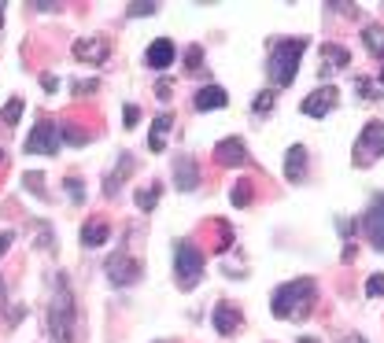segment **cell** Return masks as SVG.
I'll list each match as a JSON object with an SVG mask.
<instances>
[{"instance_id":"1","label":"cell","mask_w":384,"mask_h":343,"mask_svg":"<svg viewBox=\"0 0 384 343\" xmlns=\"http://www.w3.org/2000/svg\"><path fill=\"white\" fill-rule=\"evenodd\" d=\"M45 321H48L52 343H74V333H78V302H74L67 273H52V295H48Z\"/></svg>"},{"instance_id":"2","label":"cell","mask_w":384,"mask_h":343,"mask_svg":"<svg viewBox=\"0 0 384 343\" xmlns=\"http://www.w3.org/2000/svg\"><path fill=\"white\" fill-rule=\"evenodd\" d=\"M314 302H318V284L311 281V277H296V281L274 288L270 310L281 321H307L311 310H314Z\"/></svg>"},{"instance_id":"3","label":"cell","mask_w":384,"mask_h":343,"mask_svg":"<svg viewBox=\"0 0 384 343\" xmlns=\"http://www.w3.org/2000/svg\"><path fill=\"white\" fill-rule=\"evenodd\" d=\"M311 48L307 37H277L270 45V56H266V78L274 82V89H288L300 74V59L303 52Z\"/></svg>"},{"instance_id":"4","label":"cell","mask_w":384,"mask_h":343,"mask_svg":"<svg viewBox=\"0 0 384 343\" xmlns=\"http://www.w3.org/2000/svg\"><path fill=\"white\" fill-rule=\"evenodd\" d=\"M203 266H207V258L196 247V240H174V284L182 292H192L200 284Z\"/></svg>"},{"instance_id":"5","label":"cell","mask_w":384,"mask_h":343,"mask_svg":"<svg viewBox=\"0 0 384 343\" xmlns=\"http://www.w3.org/2000/svg\"><path fill=\"white\" fill-rule=\"evenodd\" d=\"M384 155V122H366L355 140V166H374Z\"/></svg>"},{"instance_id":"6","label":"cell","mask_w":384,"mask_h":343,"mask_svg":"<svg viewBox=\"0 0 384 343\" xmlns=\"http://www.w3.org/2000/svg\"><path fill=\"white\" fill-rule=\"evenodd\" d=\"M108 281L115 284V288H130V284H137L140 281V273H145V266H140V258H133L130 251H115L111 258H108Z\"/></svg>"},{"instance_id":"7","label":"cell","mask_w":384,"mask_h":343,"mask_svg":"<svg viewBox=\"0 0 384 343\" xmlns=\"http://www.w3.org/2000/svg\"><path fill=\"white\" fill-rule=\"evenodd\" d=\"M63 144V133H59V122H37L34 133L27 137V155H56Z\"/></svg>"},{"instance_id":"8","label":"cell","mask_w":384,"mask_h":343,"mask_svg":"<svg viewBox=\"0 0 384 343\" xmlns=\"http://www.w3.org/2000/svg\"><path fill=\"white\" fill-rule=\"evenodd\" d=\"M71 52H74V59H78V63L104 67L108 56H111V45H108V37H78V41L71 45Z\"/></svg>"},{"instance_id":"9","label":"cell","mask_w":384,"mask_h":343,"mask_svg":"<svg viewBox=\"0 0 384 343\" xmlns=\"http://www.w3.org/2000/svg\"><path fill=\"white\" fill-rule=\"evenodd\" d=\"M362 233H366V240L374 244V251H384V192H377L374 203L366 207V214H362Z\"/></svg>"},{"instance_id":"10","label":"cell","mask_w":384,"mask_h":343,"mask_svg":"<svg viewBox=\"0 0 384 343\" xmlns=\"http://www.w3.org/2000/svg\"><path fill=\"white\" fill-rule=\"evenodd\" d=\"M337 100H340V92L332 89V85H329V89L322 85V89H314L311 96H307V100L300 103V111H303L307 118H325L332 108H337Z\"/></svg>"},{"instance_id":"11","label":"cell","mask_w":384,"mask_h":343,"mask_svg":"<svg viewBox=\"0 0 384 343\" xmlns=\"http://www.w3.org/2000/svg\"><path fill=\"white\" fill-rule=\"evenodd\" d=\"M174 189L177 192H196L200 189V166L192 155H174Z\"/></svg>"},{"instance_id":"12","label":"cell","mask_w":384,"mask_h":343,"mask_svg":"<svg viewBox=\"0 0 384 343\" xmlns=\"http://www.w3.org/2000/svg\"><path fill=\"white\" fill-rule=\"evenodd\" d=\"M174 59H177V48H174V41L170 37H156V41L148 45V52H145V63L152 71H166V67H174Z\"/></svg>"},{"instance_id":"13","label":"cell","mask_w":384,"mask_h":343,"mask_svg":"<svg viewBox=\"0 0 384 343\" xmlns=\"http://www.w3.org/2000/svg\"><path fill=\"white\" fill-rule=\"evenodd\" d=\"M214 159H219L222 166H244L248 163V148L240 137H222L219 144H214Z\"/></svg>"},{"instance_id":"14","label":"cell","mask_w":384,"mask_h":343,"mask_svg":"<svg viewBox=\"0 0 384 343\" xmlns=\"http://www.w3.org/2000/svg\"><path fill=\"white\" fill-rule=\"evenodd\" d=\"M211 321H214V328H219L222 336H233L244 318H240V310L233 307V302H214V310H211Z\"/></svg>"},{"instance_id":"15","label":"cell","mask_w":384,"mask_h":343,"mask_svg":"<svg viewBox=\"0 0 384 343\" xmlns=\"http://www.w3.org/2000/svg\"><path fill=\"white\" fill-rule=\"evenodd\" d=\"M229 103V92L222 85H203L196 96H192V108L196 111H222Z\"/></svg>"},{"instance_id":"16","label":"cell","mask_w":384,"mask_h":343,"mask_svg":"<svg viewBox=\"0 0 384 343\" xmlns=\"http://www.w3.org/2000/svg\"><path fill=\"white\" fill-rule=\"evenodd\" d=\"M133 155L130 152H122L119 155V163H115V170H111V174L104 177V196H108V200H115V196H119V181H126V177H130L133 174Z\"/></svg>"},{"instance_id":"17","label":"cell","mask_w":384,"mask_h":343,"mask_svg":"<svg viewBox=\"0 0 384 343\" xmlns=\"http://www.w3.org/2000/svg\"><path fill=\"white\" fill-rule=\"evenodd\" d=\"M285 177L292 184L307 181V148H303V144H292V148L285 152Z\"/></svg>"},{"instance_id":"18","label":"cell","mask_w":384,"mask_h":343,"mask_svg":"<svg viewBox=\"0 0 384 343\" xmlns=\"http://www.w3.org/2000/svg\"><path fill=\"white\" fill-rule=\"evenodd\" d=\"M170 126H174V115L170 111H163L159 118H152V129H148V148L152 152H163L166 148V133H170Z\"/></svg>"},{"instance_id":"19","label":"cell","mask_w":384,"mask_h":343,"mask_svg":"<svg viewBox=\"0 0 384 343\" xmlns=\"http://www.w3.org/2000/svg\"><path fill=\"white\" fill-rule=\"evenodd\" d=\"M108 240H111L108 221H85L82 226V247H89V251H93V247H104Z\"/></svg>"},{"instance_id":"20","label":"cell","mask_w":384,"mask_h":343,"mask_svg":"<svg viewBox=\"0 0 384 343\" xmlns=\"http://www.w3.org/2000/svg\"><path fill=\"white\" fill-rule=\"evenodd\" d=\"M159 196H163V184L152 181V184H145V189H137V192H133V203H137L140 214H152V210L159 207Z\"/></svg>"},{"instance_id":"21","label":"cell","mask_w":384,"mask_h":343,"mask_svg":"<svg viewBox=\"0 0 384 343\" xmlns=\"http://www.w3.org/2000/svg\"><path fill=\"white\" fill-rule=\"evenodd\" d=\"M322 59H325L322 74L340 71V67H351V52H348V48H340V45H322Z\"/></svg>"},{"instance_id":"22","label":"cell","mask_w":384,"mask_h":343,"mask_svg":"<svg viewBox=\"0 0 384 343\" xmlns=\"http://www.w3.org/2000/svg\"><path fill=\"white\" fill-rule=\"evenodd\" d=\"M362 45H366V52H369L374 59H384V26L369 22L366 30H362Z\"/></svg>"},{"instance_id":"23","label":"cell","mask_w":384,"mask_h":343,"mask_svg":"<svg viewBox=\"0 0 384 343\" xmlns=\"http://www.w3.org/2000/svg\"><path fill=\"white\" fill-rule=\"evenodd\" d=\"M274 108H277V89H263L259 96H255V103H251L255 115H270Z\"/></svg>"},{"instance_id":"24","label":"cell","mask_w":384,"mask_h":343,"mask_svg":"<svg viewBox=\"0 0 384 343\" xmlns=\"http://www.w3.org/2000/svg\"><path fill=\"white\" fill-rule=\"evenodd\" d=\"M251 181H237L233 184V192H229V203H233V207H248L251 203Z\"/></svg>"},{"instance_id":"25","label":"cell","mask_w":384,"mask_h":343,"mask_svg":"<svg viewBox=\"0 0 384 343\" xmlns=\"http://www.w3.org/2000/svg\"><path fill=\"white\" fill-rule=\"evenodd\" d=\"M19 118H22V96H11L8 108L0 111V122H4V126H19Z\"/></svg>"},{"instance_id":"26","label":"cell","mask_w":384,"mask_h":343,"mask_svg":"<svg viewBox=\"0 0 384 343\" xmlns=\"http://www.w3.org/2000/svg\"><path fill=\"white\" fill-rule=\"evenodd\" d=\"M159 11V4H152V0H133L130 8H126V15L130 19H145V15H156Z\"/></svg>"},{"instance_id":"27","label":"cell","mask_w":384,"mask_h":343,"mask_svg":"<svg viewBox=\"0 0 384 343\" xmlns=\"http://www.w3.org/2000/svg\"><path fill=\"white\" fill-rule=\"evenodd\" d=\"M182 63H185V71H189V74H196V71L203 67V48H200V45H189Z\"/></svg>"},{"instance_id":"28","label":"cell","mask_w":384,"mask_h":343,"mask_svg":"<svg viewBox=\"0 0 384 343\" xmlns=\"http://www.w3.org/2000/svg\"><path fill=\"white\" fill-rule=\"evenodd\" d=\"M355 92H358L362 100H369V103L381 100V89H377L374 82H369V78H355Z\"/></svg>"},{"instance_id":"29","label":"cell","mask_w":384,"mask_h":343,"mask_svg":"<svg viewBox=\"0 0 384 343\" xmlns=\"http://www.w3.org/2000/svg\"><path fill=\"white\" fill-rule=\"evenodd\" d=\"M37 247H41V251H52L56 247V236H52V229H48L45 221L37 226Z\"/></svg>"},{"instance_id":"30","label":"cell","mask_w":384,"mask_h":343,"mask_svg":"<svg viewBox=\"0 0 384 343\" xmlns=\"http://www.w3.org/2000/svg\"><path fill=\"white\" fill-rule=\"evenodd\" d=\"M366 295H369V299H381V295H384V273H374V277L366 281Z\"/></svg>"},{"instance_id":"31","label":"cell","mask_w":384,"mask_h":343,"mask_svg":"<svg viewBox=\"0 0 384 343\" xmlns=\"http://www.w3.org/2000/svg\"><path fill=\"white\" fill-rule=\"evenodd\" d=\"M63 184H67V192H71V200H74V203H82V200H85V189H82V181H78V177H67Z\"/></svg>"},{"instance_id":"32","label":"cell","mask_w":384,"mask_h":343,"mask_svg":"<svg viewBox=\"0 0 384 343\" xmlns=\"http://www.w3.org/2000/svg\"><path fill=\"white\" fill-rule=\"evenodd\" d=\"M122 122H126V129L140 122V108H137V103H126V108H122Z\"/></svg>"},{"instance_id":"33","label":"cell","mask_w":384,"mask_h":343,"mask_svg":"<svg viewBox=\"0 0 384 343\" xmlns=\"http://www.w3.org/2000/svg\"><path fill=\"white\" fill-rule=\"evenodd\" d=\"M96 85H100V82H96V78H85V82H74L71 89H74V92H78V96H85V92H96Z\"/></svg>"},{"instance_id":"34","label":"cell","mask_w":384,"mask_h":343,"mask_svg":"<svg viewBox=\"0 0 384 343\" xmlns=\"http://www.w3.org/2000/svg\"><path fill=\"white\" fill-rule=\"evenodd\" d=\"M27 189H30V192H37V196H41V200H45V189H41V174H27Z\"/></svg>"},{"instance_id":"35","label":"cell","mask_w":384,"mask_h":343,"mask_svg":"<svg viewBox=\"0 0 384 343\" xmlns=\"http://www.w3.org/2000/svg\"><path fill=\"white\" fill-rule=\"evenodd\" d=\"M11 240H15V229H4V233H0V255H8Z\"/></svg>"},{"instance_id":"36","label":"cell","mask_w":384,"mask_h":343,"mask_svg":"<svg viewBox=\"0 0 384 343\" xmlns=\"http://www.w3.org/2000/svg\"><path fill=\"white\" fill-rule=\"evenodd\" d=\"M332 11H340V15H355V4H344V0H332V4H325Z\"/></svg>"},{"instance_id":"37","label":"cell","mask_w":384,"mask_h":343,"mask_svg":"<svg viewBox=\"0 0 384 343\" xmlns=\"http://www.w3.org/2000/svg\"><path fill=\"white\" fill-rule=\"evenodd\" d=\"M30 8H37V11H59L63 4H56V0H34Z\"/></svg>"},{"instance_id":"38","label":"cell","mask_w":384,"mask_h":343,"mask_svg":"<svg viewBox=\"0 0 384 343\" xmlns=\"http://www.w3.org/2000/svg\"><path fill=\"white\" fill-rule=\"evenodd\" d=\"M41 85H45L48 92H56V89H59V82H56V78H52V74H45V78H41Z\"/></svg>"},{"instance_id":"39","label":"cell","mask_w":384,"mask_h":343,"mask_svg":"<svg viewBox=\"0 0 384 343\" xmlns=\"http://www.w3.org/2000/svg\"><path fill=\"white\" fill-rule=\"evenodd\" d=\"M156 92H159V100H170V82H159Z\"/></svg>"},{"instance_id":"40","label":"cell","mask_w":384,"mask_h":343,"mask_svg":"<svg viewBox=\"0 0 384 343\" xmlns=\"http://www.w3.org/2000/svg\"><path fill=\"white\" fill-rule=\"evenodd\" d=\"M0 307H8V284H4V277H0Z\"/></svg>"},{"instance_id":"41","label":"cell","mask_w":384,"mask_h":343,"mask_svg":"<svg viewBox=\"0 0 384 343\" xmlns=\"http://www.w3.org/2000/svg\"><path fill=\"white\" fill-rule=\"evenodd\" d=\"M340 343H366V340H362V336H358V333H351V336H344Z\"/></svg>"},{"instance_id":"42","label":"cell","mask_w":384,"mask_h":343,"mask_svg":"<svg viewBox=\"0 0 384 343\" xmlns=\"http://www.w3.org/2000/svg\"><path fill=\"white\" fill-rule=\"evenodd\" d=\"M300 343H318V340H314V336H303V340H300Z\"/></svg>"},{"instance_id":"43","label":"cell","mask_w":384,"mask_h":343,"mask_svg":"<svg viewBox=\"0 0 384 343\" xmlns=\"http://www.w3.org/2000/svg\"><path fill=\"white\" fill-rule=\"evenodd\" d=\"M0 22H4V4H0Z\"/></svg>"},{"instance_id":"44","label":"cell","mask_w":384,"mask_h":343,"mask_svg":"<svg viewBox=\"0 0 384 343\" xmlns=\"http://www.w3.org/2000/svg\"><path fill=\"white\" fill-rule=\"evenodd\" d=\"M0 163H4V148H0Z\"/></svg>"},{"instance_id":"45","label":"cell","mask_w":384,"mask_h":343,"mask_svg":"<svg viewBox=\"0 0 384 343\" xmlns=\"http://www.w3.org/2000/svg\"><path fill=\"white\" fill-rule=\"evenodd\" d=\"M381 82H384V67H381Z\"/></svg>"}]
</instances>
